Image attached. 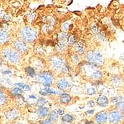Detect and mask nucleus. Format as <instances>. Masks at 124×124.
Masks as SVG:
<instances>
[{
  "mask_svg": "<svg viewBox=\"0 0 124 124\" xmlns=\"http://www.w3.org/2000/svg\"><path fill=\"white\" fill-rule=\"evenodd\" d=\"M87 58L89 62L94 66H98L103 62V56L100 52L89 51L87 53Z\"/></svg>",
  "mask_w": 124,
  "mask_h": 124,
  "instance_id": "1",
  "label": "nucleus"
},
{
  "mask_svg": "<svg viewBox=\"0 0 124 124\" xmlns=\"http://www.w3.org/2000/svg\"><path fill=\"white\" fill-rule=\"evenodd\" d=\"M21 36L27 42H31L34 41L37 37V33L36 31L30 27H24L21 32Z\"/></svg>",
  "mask_w": 124,
  "mask_h": 124,
  "instance_id": "2",
  "label": "nucleus"
},
{
  "mask_svg": "<svg viewBox=\"0 0 124 124\" xmlns=\"http://www.w3.org/2000/svg\"><path fill=\"white\" fill-rule=\"evenodd\" d=\"M3 55L6 59L12 63H17L20 60V54L11 49H7L3 52Z\"/></svg>",
  "mask_w": 124,
  "mask_h": 124,
  "instance_id": "3",
  "label": "nucleus"
},
{
  "mask_svg": "<svg viewBox=\"0 0 124 124\" xmlns=\"http://www.w3.org/2000/svg\"><path fill=\"white\" fill-rule=\"evenodd\" d=\"M39 79L45 87H49L53 83V75L49 72H43L41 73L39 75Z\"/></svg>",
  "mask_w": 124,
  "mask_h": 124,
  "instance_id": "4",
  "label": "nucleus"
},
{
  "mask_svg": "<svg viewBox=\"0 0 124 124\" xmlns=\"http://www.w3.org/2000/svg\"><path fill=\"white\" fill-rule=\"evenodd\" d=\"M52 63H53L54 68H56V69L62 70L63 71H68V68L65 65V63L60 58H57V59L53 60Z\"/></svg>",
  "mask_w": 124,
  "mask_h": 124,
  "instance_id": "5",
  "label": "nucleus"
},
{
  "mask_svg": "<svg viewBox=\"0 0 124 124\" xmlns=\"http://www.w3.org/2000/svg\"><path fill=\"white\" fill-rule=\"evenodd\" d=\"M122 118V115L120 112H117V111H114V112H111L109 116V121L111 123H117L121 120Z\"/></svg>",
  "mask_w": 124,
  "mask_h": 124,
  "instance_id": "6",
  "label": "nucleus"
},
{
  "mask_svg": "<svg viewBox=\"0 0 124 124\" xmlns=\"http://www.w3.org/2000/svg\"><path fill=\"white\" fill-rule=\"evenodd\" d=\"M96 120L98 124H103L107 122V115L105 112H100L96 115Z\"/></svg>",
  "mask_w": 124,
  "mask_h": 124,
  "instance_id": "7",
  "label": "nucleus"
},
{
  "mask_svg": "<svg viewBox=\"0 0 124 124\" xmlns=\"http://www.w3.org/2000/svg\"><path fill=\"white\" fill-rule=\"evenodd\" d=\"M97 103L100 107H105L107 106L108 104H109V100L105 96H100L97 99Z\"/></svg>",
  "mask_w": 124,
  "mask_h": 124,
  "instance_id": "8",
  "label": "nucleus"
},
{
  "mask_svg": "<svg viewBox=\"0 0 124 124\" xmlns=\"http://www.w3.org/2000/svg\"><path fill=\"white\" fill-rule=\"evenodd\" d=\"M14 45L16 49L19 52H22V53H23V52L26 51V45H25V44L23 42L20 41V40L16 41L14 42Z\"/></svg>",
  "mask_w": 124,
  "mask_h": 124,
  "instance_id": "9",
  "label": "nucleus"
},
{
  "mask_svg": "<svg viewBox=\"0 0 124 124\" xmlns=\"http://www.w3.org/2000/svg\"><path fill=\"white\" fill-rule=\"evenodd\" d=\"M69 86V83L68 81L65 80H62L58 82L57 84L58 88L61 90H65Z\"/></svg>",
  "mask_w": 124,
  "mask_h": 124,
  "instance_id": "10",
  "label": "nucleus"
},
{
  "mask_svg": "<svg viewBox=\"0 0 124 124\" xmlns=\"http://www.w3.org/2000/svg\"><path fill=\"white\" fill-rule=\"evenodd\" d=\"M40 94L42 96H45L51 94H56V93L49 87H45L44 89L40 91Z\"/></svg>",
  "mask_w": 124,
  "mask_h": 124,
  "instance_id": "11",
  "label": "nucleus"
},
{
  "mask_svg": "<svg viewBox=\"0 0 124 124\" xmlns=\"http://www.w3.org/2000/svg\"><path fill=\"white\" fill-rule=\"evenodd\" d=\"M85 48H86V45H85L84 42L80 41L76 44V49L80 54H83L84 53Z\"/></svg>",
  "mask_w": 124,
  "mask_h": 124,
  "instance_id": "12",
  "label": "nucleus"
},
{
  "mask_svg": "<svg viewBox=\"0 0 124 124\" xmlns=\"http://www.w3.org/2000/svg\"><path fill=\"white\" fill-rule=\"evenodd\" d=\"M9 38V34L6 31H1L0 32V42H5Z\"/></svg>",
  "mask_w": 124,
  "mask_h": 124,
  "instance_id": "13",
  "label": "nucleus"
},
{
  "mask_svg": "<svg viewBox=\"0 0 124 124\" xmlns=\"http://www.w3.org/2000/svg\"><path fill=\"white\" fill-rule=\"evenodd\" d=\"M16 86H18V88H19L20 89H22V90L24 91L25 92H29L31 91L29 86V85H27V84H24V83H16Z\"/></svg>",
  "mask_w": 124,
  "mask_h": 124,
  "instance_id": "14",
  "label": "nucleus"
},
{
  "mask_svg": "<svg viewBox=\"0 0 124 124\" xmlns=\"http://www.w3.org/2000/svg\"><path fill=\"white\" fill-rule=\"evenodd\" d=\"M71 100V96L67 94H63L60 97V102L62 103H68Z\"/></svg>",
  "mask_w": 124,
  "mask_h": 124,
  "instance_id": "15",
  "label": "nucleus"
},
{
  "mask_svg": "<svg viewBox=\"0 0 124 124\" xmlns=\"http://www.w3.org/2000/svg\"><path fill=\"white\" fill-rule=\"evenodd\" d=\"M48 114V109L45 107H40L38 109V115L41 117H45Z\"/></svg>",
  "mask_w": 124,
  "mask_h": 124,
  "instance_id": "16",
  "label": "nucleus"
},
{
  "mask_svg": "<svg viewBox=\"0 0 124 124\" xmlns=\"http://www.w3.org/2000/svg\"><path fill=\"white\" fill-rule=\"evenodd\" d=\"M73 117L72 115H69V114H67V115H64L63 117L62 118V120L63 122H71L73 121Z\"/></svg>",
  "mask_w": 124,
  "mask_h": 124,
  "instance_id": "17",
  "label": "nucleus"
},
{
  "mask_svg": "<svg viewBox=\"0 0 124 124\" xmlns=\"http://www.w3.org/2000/svg\"><path fill=\"white\" fill-rule=\"evenodd\" d=\"M25 71L27 73V74L32 78H34L36 76L35 71H34V68H32V67H27V68H25Z\"/></svg>",
  "mask_w": 124,
  "mask_h": 124,
  "instance_id": "18",
  "label": "nucleus"
},
{
  "mask_svg": "<svg viewBox=\"0 0 124 124\" xmlns=\"http://www.w3.org/2000/svg\"><path fill=\"white\" fill-rule=\"evenodd\" d=\"M50 119L51 121L55 122L58 119V115L55 111H52L50 114Z\"/></svg>",
  "mask_w": 124,
  "mask_h": 124,
  "instance_id": "19",
  "label": "nucleus"
},
{
  "mask_svg": "<svg viewBox=\"0 0 124 124\" xmlns=\"http://www.w3.org/2000/svg\"><path fill=\"white\" fill-rule=\"evenodd\" d=\"M92 77L93 78L96 79V80H99L102 77V73L100 71H96V72L93 73V74H92Z\"/></svg>",
  "mask_w": 124,
  "mask_h": 124,
  "instance_id": "20",
  "label": "nucleus"
},
{
  "mask_svg": "<svg viewBox=\"0 0 124 124\" xmlns=\"http://www.w3.org/2000/svg\"><path fill=\"white\" fill-rule=\"evenodd\" d=\"M6 100V97L2 92L0 91V105L5 103Z\"/></svg>",
  "mask_w": 124,
  "mask_h": 124,
  "instance_id": "21",
  "label": "nucleus"
},
{
  "mask_svg": "<svg viewBox=\"0 0 124 124\" xmlns=\"http://www.w3.org/2000/svg\"><path fill=\"white\" fill-rule=\"evenodd\" d=\"M112 100L114 103L118 104L119 102H123V98L121 97V96H119V97H114V98H112Z\"/></svg>",
  "mask_w": 124,
  "mask_h": 124,
  "instance_id": "22",
  "label": "nucleus"
},
{
  "mask_svg": "<svg viewBox=\"0 0 124 124\" xmlns=\"http://www.w3.org/2000/svg\"><path fill=\"white\" fill-rule=\"evenodd\" d=\"M12 93L13 94L16 95V96H19V95H21L22 94V91L21 89H20L18 87L16 88H14L13 90L12 91Z\"/></svg>",
  "mask_w": 124,
  "mask_h": 124,
  "instance_id": "23",
  "label": "nucleus"
},
{
  "mask_svg": "<svg viewBox=\"0 0 124 124\" xmlns=\"http://www.w3.org/2000/svg\"><path fill=\"white\" fill-rule=\"evenodd\" d=\"M47 102V100L44 99V98H40V99H38V100H37V104L38 105V106H42L43 105H44L45 104H46Z\"/></svg>",
  "mask_w": 124,
  "mask_h": 124,
  "instance_id": "24",
  "label": "nucleus"
},
{
  "mask_svg": "<svg viewBox=\"0 0 124 124\" xmlns=\"http://www.w3.org/2000/svg\"><path fill=\"white\" fill-rule=\"evenodd\" d=\"M86 93H87V94L89 95L94 94L95 93H96V90L94 88H93V87H89L86 90Z\"/></svg>",
  "mask_w": 124,
  "mask_h": 124,
  "instance_id": "25",
  "label": "nucleus"
},
{
  "mask_svg": "<svg viewBox=\"0 0 124 124\" xmlns=\"http://www.w3.org/2000/svg\"><path fill=\"white\" fill-rule=\"evenodd\" d=\"M76 42V38L74 36H72L69 38V43L70 45H73Z\"/></svg>",
  "mask_w": 124,
  "mask_h": 124,
  "instance_id": "26",
  "label": "nucleus"
},
{
  "mask_svg": "<svg viewBox=\"0 0 124 124\" xmlns=\"http://www.w3.org/2000/svg\"><path fill=\"white\" fill-rule=\"evenodd\" d=\"M116 106H117V108L119 109L121 111H124V102H119L118 104H116Z\"/></svg>",
  "mask_w": 124,
  "mask_h": 124,
  "instance_id": "27",
  "label": "nucleus"
},
{
  "mask_svg": "<svg viewBox=\"0 0 124 124\" xmlns=\"http://www.w3.org/2000/svg\"><path fill=\"white\" fill-rule=\"evenodd\" d=\"M42 124H52V121L50 120V119H46L43 122Z\"/></svg>",
  "mask_w": 124,
  "mask_h": 124,
  "instance_id": "28",
  "label": "nucleus"
},
{
  "mask_svg": "<svg viewBox=\"0 0 124 124\" xmlns=\"http://www.w3.org/2000/svg\"><path fill=\"white\" fill-rule=\"evenodd\" d=\"M57 114H58L59 115H62L64 114V111L62 109H58L57 111Z\"/></svg>",
  "mask_w": 124,
  "mask_h": 124,
  "instance_id": "29",
  "label": "nucleus"
},
{
  "mask_svg": "<svg viewBox=\"0 0 124 124\" xmlns=\"http://www.w3.org/2000/svg\"><path fill=\"white\" fill-rule=\"evenodd\" d=\"M89 105V107H93L94 105V102H93V100H91V101H89L88 103Z\"/></svg>",
  "mask_w": 124,
  "mask_h": 124,
  "instance_id": "30",
  "label": "nucleus"
},
{
  "mask_svg": "<svg viewBox=\"0 0 124 124\" xmlns=\"http://www.w3.org/2000/svg\"><path fill=\"white\" fill-rule=\"evenodd\" d=\"M94 110H92V111H87V112H86V113H87V114H93V113H94Z\"/></svg>",
  "mask_w": 124,
  "mask_h": 124,
  "instance_id": "31",
  "label": "nucleus"
},
{
  "mask_svg": "<svg viewBox=\"0 0 124 124\" xmlns=\"http://www.w3.org/2000/svg\"><path fill=\"white\" fill-rule=\"evenodd\" d=\"M30 98H34V99H36V98L35 97V96H30Z\"/></svg>",
  "mask_w": 124,
  "mask_h": 124,
  "instance_id": "32",
  "label": "nucleus"
},
{
  "mask_svg": "<svg viewBox=\"0 0 124 124\" xmlns=\"http://www.w3.org/2000/svg\"></svg>",
  "mask_w": 124,
  "mask_h": 124,
  "instance_id": "33",
  "label": "nucleus"
}]
</instances>
